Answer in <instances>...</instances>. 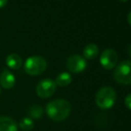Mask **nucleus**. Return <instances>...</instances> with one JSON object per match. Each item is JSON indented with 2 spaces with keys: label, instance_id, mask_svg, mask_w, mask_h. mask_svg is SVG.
<instances>
[{
  "label": "nucleus",
  "instance_id": "1",
  "mask_svg": "<svg viewBox=\"0 0 131 131\" xmlns=\"http://www.w3.org/2000/svg\"><path fill=\"white\" fill-rule=\"evenodd\" d=\"M71 110V104L64 99L53 100L46 106V112L47 116L53 121L64 120L69 117Z\"/></svg>",
  "mask_w": 131,
  "mask_h": 131
},
{
  "label": "nucleus",
  "instance_id": "2",
  "mask_svg": "<svg viewBox=\"0 0 131 131\" xmlns=\"http://www.w3.org/2000/svg\"><path fill=\"white\" fill-rule=\"evenodd\" d=\"M116 92L112 87H103L95 95V103L100 109L108 110L114 105L116 101Z\"/></svg>",
  "mask_w": 131,
  "mask_h": 131
},
{
  "label": "nucleus",
  "instance_id": "3",
  "mask_svg": "<svg viewBox=\"0 0 131 131\" xmlns=\"http://www.w3.org/2000/svg\"><path fill=\"white\" fill-rule=\"evenodd\" d=\"M47 63L44 58L40 56H32L27 58L24 64V71L28 75H38L46 70Z\"/></svg>",
  "mask_w": 131,
  "mask_h": 131
},
{
  "label": "nucleus",
  "instance_id": "4",
  "mask_svg": "<svg viewBox=\"0 0 131 131\" xmlns=\"http://www.w3.org/2000/svg\"><path fill=\"white\" fill-rule=\"evenodd\" d=\"M114 79L121 84H131V61L126 60L119 64L113 74Z\"/></svg>",
  "mask_w": 131,
  "mask_h": 131
},
{
  "label": "nucleus",
  "instance_id": "5",
  "mask_svg": "<svg viewBox=\"0 0 131 131\" xmlns=\"http://www.w3.org/2000/svg\"><path fill=\"white\" fill-rule=\"evenodd\" d=\"M56 90L55 82L49 78L40 81L36 87V93L40 98H49Z\"/></svg>",
  "mask_w": 131,
  "mask_h": 131
},
{
  "label": "nucleus",
  "instance_id": "6",
  "mask_svg": "<svg viewBox=\"0 0 131 131\" xmlns=\"http://www.w3.org/2000/svg\"><path fill=\"white\" fill-rule=\"evenodd\" d=\"M66 66L71 72L79 74L85 70L86 66V62L83 57L79 55H72L67 59Z\"/></svg>",
  "mask_w": 131,
  "mask_h": 131
},
{
  "label": "nucleus",
  "instance_id": "7",
  "mask_svg": "<svg viewBox=\"0 0 131 131\" xmlns=\"http://www.w3.org/2000/svg\"><path fill=\"white\" fill-rule=\"evenodd\" d=\"M100 63L105 69H112L115 67L118 63V55L115 50L112 49H106L103 51L100 58Z\"/></svg>",
  "mask_w": 131,
  "mask_h": 131
},
{
  "label": "nucleus",
  "instance_id": "8",
  "mask_svg": "<svg viewBox=\"0 0 131 131\" xmlns=\"http://www.w3.org/2000/svg\"><path fill=\"white\" fill-rule=\"evenodd\" d=\"M15 76L12 72L4 69L0 75V85L5 89H12L15 85Z\"/></svg>",
  "mask_w": 131,
  "mask_h": 131
},
{
  "label": "nucleus",
  "instance_id": "9",
  "mask_svg": "<svg viewBox=\"0 0 131 131\" xmlns=\"http://www.w3.org/2000/svg\"><path fill=\"white\" fill-rule=\"evenodd\" d=\"M0 131H18V124L11 117L2 116L0 117Z\"/></svg>",
  "mask_w": 131,
  "mask_h": 131
},
{
  "label": "nucleus",
  "instance_id": "10",
  "mask_svg": "<svg viewBox=\"0 0 131 131\" xmlns=\"http://www.w3.org/2000/svg\"><path fill=\"white\" fill-rule=\"evenodd\" d=\"M5 63L11 69L16 70L21 68V66H23V59L17 54H10L6 58Z\"/></svg>",
  "mask_w": 131,
  "mask_h": 131
},
{
  "label": "nucleus",
  "instance_id": "11",
  "mask_svg": "<svg viewBox=\"0 0 131 131\" xmlns=\"http://www.w3.org/2000/svg\"><path fill=\"white\" fill-rule=\"evenodd\" d=\"M98 55V47L93 43L88 44L83 49V56L86 59H95Z\"/></svg>",
  "mask_w": 131,
  "mask_h": 131
},
{
  "label": "nucleus",
  "instance_id": "12",
  "mask_svg": "<svg viewBox=\"0 0 131 131\" xmlns=\"http://www.w3.org/2000/svg\"><path fill=\"white\" fill-rule=\"evenodd\" d=\"M71 83V75L69 73H61L55 79V84L59 86H67Z\"/></svg>",
  "mask_w": 131,
  "mask_h": 131
},
{
  "label": "nucleus",
  "instance_id": "13",
  "mask_svg": "<svg viewBox=\"0 0 131 131\" xmlns=\"http://www.w3.org/2000/svg\"><path fill=\"white\" fill-rule=\"evenodd\" d=\"M29 116L32 119H39L43 116V108L39 105H32L29 109Z\"/></svg>",
  "mask_w": 131,
  "mask_h": 131
},
{
  "label": "nucleus",
  "instance_id": "14",
  "mask_svg": "<svg viewBox=\"0 0 131 131\" xmlns=\"http://www.w3.org/2000/svg\"><path fill=\"white\" fill-rule=\"evenodd\" d=\"M19 127L23 131H29L34 128V121L29 117H25L20 120Z\"/></svg>",
  "mask_w": 131,
  "mask_h": 131
},
{
  "label": "nucleus",
  "instance_id": "15",
  "mask_svg": "<svg viewBox=\"0 0 131 131\" xmlns=\"http://www.w3.org/2000/svg\"><path fill=\"white\" fill-rule=\"evenodd\" d=\"M125 105L128 107V109H129L131 110V93L128 94L125 99Z\"/></svg>",
  "mask_w": 131,
  "mask_h": 131
},
{
  "label": "nucleus",
  "instance_id": "16",
  "mask_svg": "<svg viewBox=\"0 0 131 131\" xmlns=\"http://www.w3.org/2000/svg\"><path fill=\"white\" fill-rule=\"evenodd\" d=\"M7 4V0H0V8H3Z\"/></svg>",
  "mask_w": 131,
  "mask_h": 131
},
{
  "label": "nucleus",
  "instance_id": "17",
  "mask_svg": "<svg viewBox=\"0 0 131 131\" xmlns=\"http://www.w3.org/2000/svg\"><path fill=\"white\" fill-rule=\"evenodd\" d=\"M128 23H129V24L131 26V11L129 12V14H128Z\"/></svg>",
  "mask_w": 131,
  "mask_h": 131
},
{
  "label": "nucleus",
  "instance_id": "18",
  "mask_svg": "<svg viewBox=\"0 0 131 131\" xmlns=\"http://www.w3.org/2000/svg\"><path fill=\"white\" fill-rule=\"evenodd\" d=\"M128 56L131 58V44L128 46Z\"/></svg>",
  "mask_w": 131,
  "mask_h": 131
},
{
  "label": "nucleus",
  "instance_id": "19",
  "mask_svg": "<svg viewBox=\"0 0 131 131\" xmlns=\"http://www.w3.org/2000/svg\"><path fill=\"white\" fill-rule=\"evenodd\" d=\"M119 1H121V2H127V1H128V0H119Z\"/></svg>",
  "mask_w": 131,
  "mask_h": 131
},
{
  "label": "nucleus",
  "instance_id": "20",
  "mask_svg": "<svg viewBox=\"0 0 131 131\" xmlns=\"http://www.w3.org/2000/svg\"><path fill=\"white\" fill-rule=\"evenodd\" d=\"M0 93H1V87H0Z\"/></svg>",
  "mask_w": 131,
  "mask_h": 131
}]
</instances>
